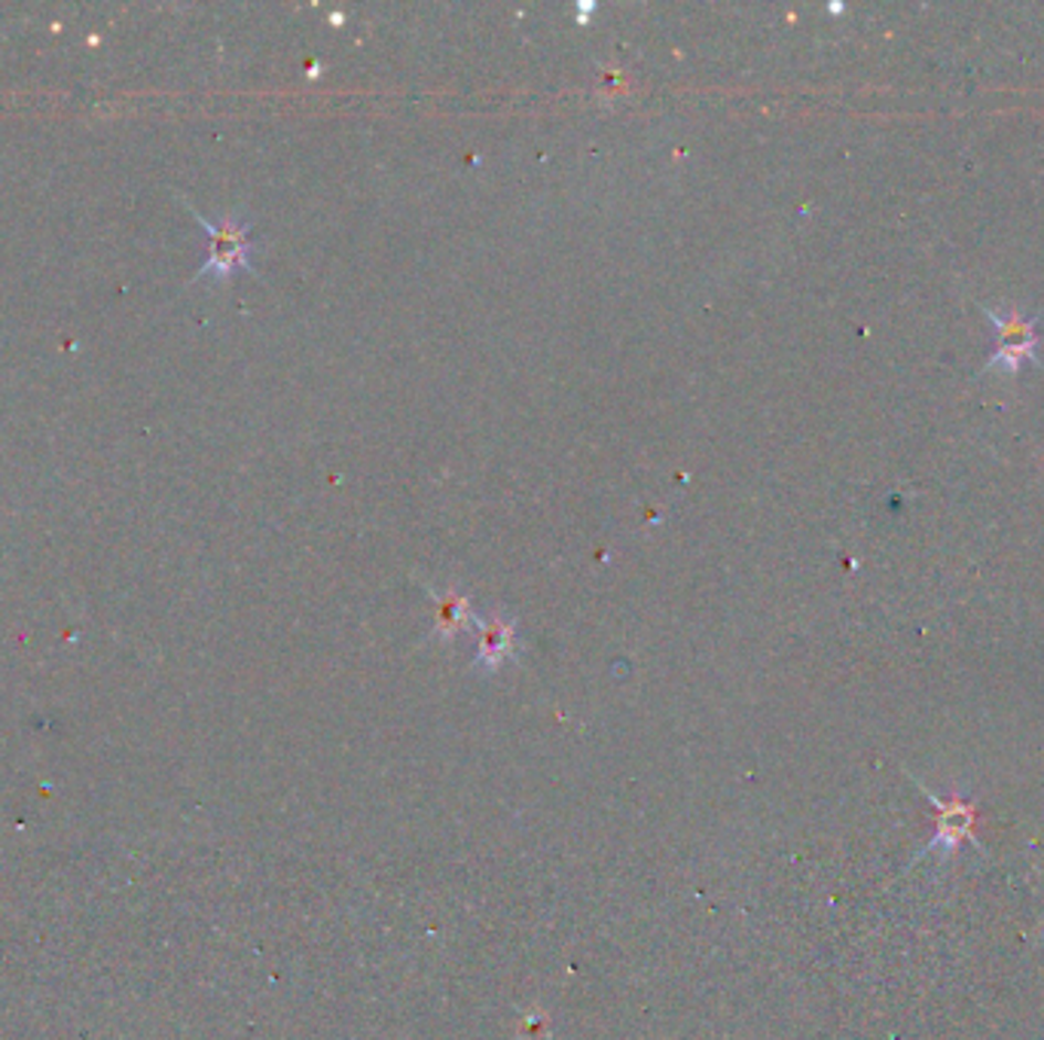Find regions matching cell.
Returning a JSON list of instances; mask_svg holds the SVG:
<instances>
[{
    "mask_svg": "<svg viewBox=\"0 0 1044 1040\" xmlns=\"http://www.w3.org/2000/svg\"><path fill=\"white\" fill-rule=\"evenodd\" d=\"M986 317L993 321L995 327V355L990 357L986 369H1005V372H1017L1023 367V360L1038 364V336H1035V321L1023 317L1017 308H983Z\"/></svg>",
    "mask_w": 1044,
    "mask_h": 1040,
    "instance_id": "7a4b0ae2",
    "label": "cell"
},
{
    "mask_svg": "<svg viewBox=\"0 0 1044 1040\" xmlns=\"http://www.w3.org/2000/svg\"><path fill=\"white\" fill-rule=\"evenodd\" d=\"M914 785H917L919 790L926 794L931 806L938 809V833H935L929 845L914 858V863L922 861L926 854H935V851H938L941 858H950V854H956V849H959L962 842H974V815H978V806H974V802H968V799L962 797H938V794H935L931 787L922 785L919 778H914Z\"/></svg>",
    "mask_w": 1044,
    "mask_h": 1040,
    "instance_id": "3957f363",
    "label": "cell"
},
{
    "mask_svg": "<svg viewBox=\"0 0 1044 1040\" xmlns=\"http://www.w3.org/2000/svg\"><path fill=\"white\" fill-rule=\"evenodd\" d=\"M480 653H477V665L483 669H498L501 662L508 660L510 650L516 644V626L510 617H504L501 610H495L489 620L480 626Z\"/></svg>",
    "mask_w": 1044,
    "mask_h": 1040,
    "instance_id": "277c9868",
    "label": "cell"
},
{
    "mask_svg": "<svg viewBox=\"0 0 1044 1040\" xmlns=\"http://www.w3.org/2000/svg\"><path fill=\"white\" fill-rule=\"evenodd\" d=\"M180 202L190 208V214L199 220V227L208 232V256H205L202 269L192 275V281H202V279H230L236 272H254V260H251V223L239 214L223 217V220H208L205 214H199L196 208H192L184 196H180Z\"/></svg>",
    "mask_w": 1044,
    "mask_h": 1040,
    "instance_id": "6da1fadb",
    "label": "cell"
},
{
    "mask_svg": "<svg viewBox=\"0 0 1044 1040\" xmlns=\"http://www.w3.org/2000/svg\"><path fill=\"white\" fill-rule=\"evenodd\" d=\"M428 596L437 601V629H440L443 638H452L459 629L471 626V620L477 622L471 598L461 596L459 589H434V586H428Z\"/></svg>",
    "mask_w": 1044,
    "mask_h": 1040,
    "instance_id": "5b68a950",
    "label": "cell"
}]
</instances>
